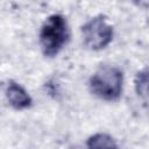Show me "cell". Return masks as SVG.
I'll return each mask as SVG.
<instances>
[{
	"instance_id": "obj_3",
	"label": "cell",
	"mask_w": 149,
	"mask_h": 149,
	"mask_svg": "<svg viewBox=\"0 0 149 149\" xmlns=\"http://www.w3.org/2000/svg\"><path fill=\"white\" fill-rule=\"evenodd\" d=\"M85 45L94 51L105 49L113 40V27L104 15L88 20L81 28Z\"/></svg>"
},
{
	"instance_id": "obj_6",
	"label": "cell",
	"mask_w": 149,
	"mask_h": 149,
	"mask_svg": "<svg viewBox=\"0 0 149 149\" xmlns=\"http://www.w3.org/2000/svg\"><path fill=\"white\" fill-rule=\"evenodd\" d=\"M87 147L88 148H112L118 147L114 139L107 134L98 133L88 137L87 140Z\"/></svg>"
},
{
	"instance_id": "obj_5",
	"label": "cell",
	"mask_w": 149,
	"mask_h": 149,
	"mask_svg": "<svg viewBox=\"0 0 149 149\" xmlns=\"http://www.w3.org/2000/svg\"><path fill=\"white\" fill-rule=\"evenodd\" d=\"M135 91L146 102H149V68L141 70L135 77Z\"/></svg>"
},
{
	"instance_id": "obj_1",
	"label": "cell",
	"mask_w": 149,
	"mask_h": 149,
	"mask_svg": "<svg viewBox=\"0 0 149 149\" xmlns=\"http://www.w3.org/2000/svg\"><path fill=\"white\" fill-rule=\"evenodd\" d=\"M70 30L66 19L61 14L50 15L40 31V45L45 57L57 56L66 45Z\"/></svg>"
},
{
	"instance_id": "obj_2",
	"label": "cell",
	"mask_w": 149,
	"mask_h": 149,
	"mask_svg": "<svg viewBox=\"0 0 149 149\" xmlns=\"http://www.w3.org/2000/svg\"><path fill=\"white\" fill-rule=\"evenodd\" d=\"M122 71L112 65L100 66L91 76L88 81L91 93L106 101L118 100L122 93Z\"/></svg>"
},
{
	"instance_id": "obj_4",
	"label": "cell",
	"mask_w": 149,
	"mask_h": 149,
	"mask_svg": "<svg viewBox=\"0 0 149 149\" xmlns=\"http://www.w3.org/2000/svg\"><path fill=\"white\" fill-rule=\"evenodd\" d=\"M6 97L9 105L17 111L27 109L31 106L33 99L29 93L16 81L9 80L6 86Z\"/></svg>"
},
{
	"instance_id": "obj_7",
	"label": "cell",
	"mask_w": 149,
	"mask_h": 149,
	"mask_svg": "<svg viewBox=\"0 0 149 149\" xmlns=\"http://www.w3.org/2000/svg\"><path fill=\"white\" fill-rule=\"evenodd\" d=\"M133 2L141 8H149V0H133Z\"/></svg>"
}]
</instances>
